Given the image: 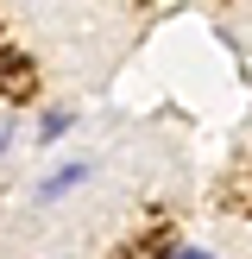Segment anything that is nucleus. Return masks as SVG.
<instances>
[{"mask_svg": "<svg viewBox=\"0 0 252 259\" xmlns=\"http://www.w3.org/2000/svg\"><path fill=\"white\" fill-rule=\"evenodd\" d=\"M95 177V158H63L57 171H44L32 184V209H50V202H63V196H76V190Z\"/></svg>", "mask_w": 252, "mask_h": 259, "instance_id": "obj_1", "label": "nucleus"}, {"mask_svg": "<svg viewBox=\"0 0 252 259\" xmlns=\"http://www.w3.org/2000/svg\"><path fill=\"white\" fill-rule=\"evenodd\" d=\"M70 126H76V108H44V120H38V146H57Z\"/></svg>", "mask_w": 252, "mask_h": 259, "instance_id": "obj_2", "label": "nucleus"}, {"mask_svg": "<svg viewBox=\"0 0 252 259\" xmlns=\"http://www.w3.org/2000/svg\"><path fill=\"white\" fill-rule=\"evenodd\" d=\"M13 139H19V120H0V158L13 152Z\"/></svg>", "mask_w": 252, "mask_h": 259, "instance_id": "obj_3", "label": "nucleus"}]
</instances>
